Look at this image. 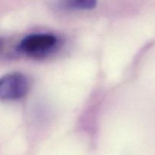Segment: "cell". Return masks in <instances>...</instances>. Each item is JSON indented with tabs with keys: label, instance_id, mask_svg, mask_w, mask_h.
I'll list each match as a JSON object with an SVG mask.
<instances>
[{
	"label": "cell",
	"instance_id": "cell-3",
	"mask_svg": "<svg viewBox=\"0 0 155 155\" xmlns=\"http://www.w3.org/2000/svg\"><path fill=\"white\" fill-rule=\"evenodd\" d=\"M61 5L71 10H91L96 7L97 0H62Z\"/></svg>",
	"mask_w": 155,
	"mask_h": 155
},
{
	"label": "cell",
	"instance_id": "cell-2",
	"mask_svg": "<svg viewBox=\"0 0 155 155\" xmlns=\"http://www.w3.org/2000/svg\"><path fill=\"white\" fill-rule=\"evenodd\" d=\"M30 85L27 77L20 73H11L0 78V100L15 101L25 96Z\"/></svg>",
	"mask_w": 155,
	"mask_h": 155
},
{
	"label": "cell",
	"instance_id": "cell-1",
	"mask_svg": "<svg viewBox=\"0 0 155 155\" xmlns=\"http://www.w3.org/2000/svg\"><path fill=\"white\" fill-rule=\"evenodd\" d=\"M55 36L48 33H36L27 36L18 46L21 52L35 58H41L52 52L58 45Z\"/></svg>",
	"mask_w": 155,
	"mask_h": 155
}]
</instances>
